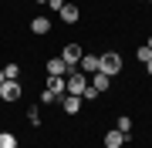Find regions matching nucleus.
Segmentation results:
<instances>
[{"mask_svg": "<svg viewBox=\"0 0 152 148\" xmlns=\"http://www.w3.org/2000/svg\"><path fill=\"white\" fill-rule=\"evenodd\" d=\"M135 57L142 61V64H149V61H152V47H149V44H145V47H139V51H135Z\"/></svg>", "mask_w": 152, "mask_h": 148, "instance_id": "obj_16", "label": "nucleus"}, {"mask_svg": "<svg viewBox=\"0 0 152 148\" xmlns=\"http://www.w3.org/2000/svg\"><path fill=\"white\" fill-rule=\"evenodd\" d=\"M64 88H68V94H75V98H81V94H85V88H88V74L68 71V77H64Z\"/></svg>", "mask_w": 152, "mask_h": 148, "instance_id": "obj_2", "label": "nucleus"}, {"mask_svg": "<svg viewBox=\"0 0 152 148\" xmlns=\"http://www.w3.org/2000/svg\"><path fill=\"white\" fill-rule=\"evenodd\" d=\"M48 74H58V77H64V74H68V64H64V57H51V61H48Z\"/></svg>", "mask_w": 152, "mask_h": 148, "instance_id": "obj_10", "label": "nucleus"}, {"mask_svg": "<svg viewBox=\"0 0 152 148\" xmlns=\"http://www.w3.org/2000/svg\"><path fill=\"white\" fill-rule=\"evenodd\" d=\"M88 84H91V88H95L98 94H102V91H108L112 77H108V74H102V71H95V74H91V81H88Z\"/></svg>", "mask_w": 152, "mask_h": 148, "instance_id": "obj_6", "label": "nucleus"}, {"mask_svg": "<svg viewBox=\"0 0 152 148\" xmlns=\"http://www.w3.org/2000/svg\"><path fill=\"white\" fill-rule=\"evenodd\" d=\"M4 77H7V81H17V77H20V67H17V64H7L4 67Z\"/></svg>", "mask_w": 152, "mask_h": 148, "instance_id": "obj_15", "label": "nucleus"}, {"mask_svg": "<svg viewBox=\"0 0 152 148\" xmlns=\"http://www.w3.org/2000/svg\"><path fill=\"white\" fill-rule=\"evenodd\" d=\"M61 20H64V24H78V7L75 4H64V7H61Z\"/></svg>", "mask_w": 152, "mask_h": 148, "instance_id": "obj_12", "label": "nucleus"}, {"mask_svg": "<svg viewBox=\"0 0 152 148\" xmlns=\"http://www.w3.org/2000/svg\"><path fill=\"white\" fill-rule=\"evenodd\" d=\"M149 47H152V37H149Z\"/></svg>", "mask_w": 152, "mask_h": 148, "instance_id": "obj_24", "label": "nucleus"}, {"mask_svg": "<svg viewBox=\"0 0 152 148\" xmlns=\"http://www.w3.org/2000/svg\"><path fill=\"white\" fill-rule=\"evenodd\" d=\"M0 98H4V101H17V98H20V84H17V81H4V84H0Z\"/></svg>", "mask_w": 152, "mask_h": 148, "instance_id": "obj_4", "label": "nucleus"}, {"mask_svg": "<svg viewBox=\"0 0 152 148\" xmlns=\"http://www.w3.org/2000/svg\"><path fill=\"white\" fill-rule=\"evenodd\" d=\"M31 30L37 34V37H44V34L51 30V17H34V20H31Z\"/></svg>", "mask_w": 152, "mask_h": 148, "instance_id": "obj_9", "label": "nucleus"}, {"mask_svg": "<svg viewBox=\"0 0 152 148\" xmlns=\"http://www.w3.org/2000/svg\"><path fill=\"white\" fill-rule=\"evenodd\" d=\"M27 118H31V125H41V111H37V108H31Z\"/></svg>", "mask_w": 152, "mask_h": 148, "instance_id": "obj_17", "label": "nucleus"}, {"mask_svg": "<svg viewBox=\"0 0 152 148\" xmlns=\"http://www.w3.org/2000/svg\"><path fill=\"white\" fill-rule=\"evenodd\" d=\"M54 101H58V98H54L51 91H44V94H41V104H54Z\"/></svg>", "mask_w": 152, "mask_h": 148, "instance_id": "obj_19", "label": "nucleus"}, {"mask_svg": "<svg viewBox=\"0 0 152 148\" xmlns=\"http://www.w3.org/2000/svg\"><path fill=\"white\" fill-rule=\"evenodd\" d=\"M81 98H85V101H95V98H98V91L91 88V84H88V88H85V94H81Z\"/></svg>", "mask_w": 152, "mask_h": 148, "instance_id": "obj_18", "label": "nucleus"}, {"mask_svg": "<svg viewBox=\"0 0 152 148\" xmlns=\"http://www.w3.org/2000/svg\"><path fill=\"white\" fill-rule=\"evenodd\" d=\"M48 91H51V94H54V98L61 101V98L68 94V88H64V77H58V74H48Z\"/></svg>", "mask_w": 152, "mask_h": 148, "instance_id": "obj_3", "label": "nucleus"}, {"mask_svg": "<svg viewBox=\"0 0 152 148\" xmlns=\"http://www.w3.org/2000/svg\"><path fill=\"white\" fill-rule=\"evenodd\" d=\"M125 145V135L118 128H108V135H105V148H122Z\"/></svg>", "mask_w": 152, "mask_h": 148, "instance_id": "obj_7", "label": "nucleus"}, {"mask_svg": "<svg viewBox=\"0 0 152 148\" xmlns=\"http://www.w3.org/2000/svg\"><path fill=\"white\" fill-rule=\"evenodd\" d=\"M4 81H7V77H4V71H0V84H4Z\"/></svg>", "mask_w": 152, "mask_h": 148, "instance_id": "obj_21", "label": "nucleus"}, {"mask_svg": "<svg viewBox=\"0 0 152 148\" xmlns=\"http://www.w3.org/2000/svg\"><path fill=\"white\" fill-rule=\"evenodd\" d=\"M37 4H48V0H37Z\"/></svg>", "mask_w": 152, "mask_h": 148, "instance_id": "obj_23", "label": "nucleus"}, {"mask_svg": "<svg viewBox=\"0 0 152 148\" xmlns=\"http://www.w3.org/2000/svg\"><path fill=\"white\" fill-rule=\"evenodd\" d=\"M145 67H149V74H152V61H149V64H145Z\"/></svg>", "mask_w": 152, "mask_h": 148, "instance_id": "obj_22", "label": "nucleus"}, {"mask_svg": "<svg viewBox=\"0 0 152 148\" xmlns=\"http://www.w3.org/2000/svg\"><path fill=\"white\" fill-rule=\"evenodd\" d=\"M61 57H64V64H68V71H71V67L81 61V47H78V44H68L64 51H61Z\"/></svg>", "mask_w": 152, "mask_h": 148, "instance_id": "obj_5", "label": "nucleus"}, {"mask_svg": "<svg viewBox=\"0 0 152 148\" xmlns=\"http://www.w3.org/2000/svg\"><path fill=\"white\" fill-rule=\"evenodd\" d=\"M115 128H118V131H122L125 138H129V135H132V118H129V115H122V118H118V125H115Z\"/></svg>", "mask_w": 152, "mask_h": 148, "instance_id": "obj_14", "label": "nucleus"}, {"mask_svg": "<svg viewBox=\"0 0 152 148\" xmlns=\"http://www.w3.org/2000/svg\"><path fill=\"white\" fill-rule=\"evenodd\" d=\"M48 7H51V10H58V14H61V7H64V0H48Z\"/></svg>", "mask_w": 152, "mask_h": 148, "instance_id": "obj_20", "label": "nucleus"}, {"mask_svg": "<svg viewBox=\"0 0 152 148\" xmlns=\"http://www.w3.org/2000/svg\"><path fill=\"white\" fill-rule=\"evenodd\" d=\"M81 71L85 74H95L98 71V54H81Z\"/></svg>", "mask_w": 152, "mask_h": 148, "instance_id": "obj_11", "label": "nucleus"}, {"mask_svg": "<svg viewBox=\"0 0 152 148\" xmlns=\"http://www.w3.org/2000/svg\"><path fill=\"white\" fill-rule=\"evenodd\" d=\"M61 108H64L68 115H78V111H81V98H75V94H64V98H61Z\"/></svg>", "mask_w": 152, "mask_h": 148, "instance_id": "obj_8", "label": "nucleus"}, {"mask_svg": "<svg viewBox=\"0 0 152 148\" xmlns=\"http://www.w3.org/2000/svg\"><path fill=\"white\" fill-rule=\"evenodd\" d=\"M17 148H20V145H17Z\"/></svg>", "mask_w": 152, "mask_h": 148, "instance_id": "obj_25", "label": "nucleus"}, {"mask_svg": "<svg viewBox=\"0 0 152 148\" xmlns=\"http://www.w3.org/2000/svg\"><path fill=\"white\" fill-rule=\"evenodd\" d=\"M0 148H17V135L14 131H0Z\"/></svg>", "mask_w": 152, "mask_h": 148, "instance_id": "obj_13", "label": "nucleus"}, {"mask_svg": "<svg viewBox=\"0 0 152 148\" xmlns=\"http://www.w3.org/2000/svg\"><path fill=\"white\" fill-rule=\"evenodd\" d=\"M98 71H102V74H118L122 71V54H115V51H108V54H102V57H98Z\"/></svg>", "mask_w": 152, "mask_h": 148, "instance_id": "obj_1", "label": "nucleus"}]
</instances>
